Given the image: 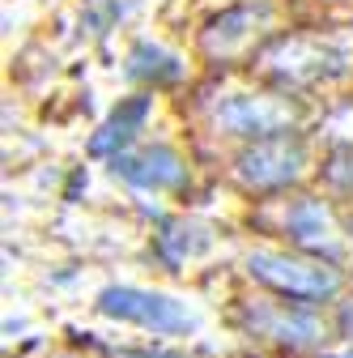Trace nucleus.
<instances>
[{"instance_id": "nucleus-1", "label": "nucleus", "mask_w": 353, "mask_h": 358, "mask_svg": "<svg viewBox=\"0 0 353 358\" xmlns=\"http://www.w3.org/2000/svg\"><path fill=\"white\" fill-rule=\"evenodd\" d=\"M247 273L264 286H273L281 299H294V303H328L340 294V268L324 256H306V252L260 248L247 256Z\"/></svg>"}, {"instance_id": "nucleus-2", "label": "nucleus", "mask_w": 353, "mask_h": 358, "mask_svg": "<svg viewBox=\"0 0 353 358\" xmlns=\"http://www.w3.org/2000/svg\"><path fill=\"white\" fill-rule=\"evenodd\" d=\"M98 311L111 320H123V324H137L145 333H158V337H179V333H192V311L170 299V294H158V290H141V286H107L98 294Z\"/></svg>"}, {"instance_id": "nucleus-3", "label": "nucleus", "mask_w": 353, "mask_h": 358, "mask_svg": "<svg viewBox=\"0 0 353 358\" xmlns=\"http://www.w3.org/2000/svg\"><path fill=\"white\" fill-rule=\"evenodd\" d=\"M302 171H306V145L294 132L255 141L239 154V179L251 192H281V188L298 184Z\"/></svg>"}, {"instance_id": "nucleus-4", "label": "nucleus", "mask_w": 353, "mask_h": 358, "mask_svg": "<svg viewBox=\"0 0 353 358\" xmlns=\"http://www.w3.org/2000/svg\"><path fill=\"white\" fill-rule=\"evenodd\" d=\"M111 175L123 179L128 188L158 196V192H174L188 184V162L170 145H137V150L111 158Z\"/></svg>"}, {"instance_id": "nucleus-5", "label": "nucleus", "mask_w": 353, "mask_h": 358, "mask_svg": "<svg viewBox=\"0 0 353 358\" xmlns=\"http://www.w3.org/2000/svg\"><path fill=\"white\" fill-rule=\"evenodd\" d=\"M217 128H226L230 137H247V141H269L290 132L294 111L277 99H260V94H230L222 99V107L213 111Z\"/></svg>"}, {"instance_id": "nucleus-6", "label": "nucleus", "mask_w": 353, "mask_h": 358, "mask_svg": "<svg viewBox=\"0 0 353 358\" xmlns=\"http://www.w3.org/2000/svg\"><path fill=\"white\" fill-rule=\"evenodd\" d=\"M285 235L298 243V252L306 256H324L332 260L340 252V239H336V222H332V209L315 196H302L285 209Z\"/></svg>"}, {"instance_id": "nucleus-7", "label": "nucleus", "mask_w": 353, "mask_h": 358, "mask_svg": "<svg viewBox=\"0 0 353 358\" xmlns=\"http://www.w3.org/2000/svg\"><path fill=\"white\" fill-rule=\"evenodd\" d=\"M247 316H251V329H260L264 337H273L281 345H311V341H320V320L306 311V303H294V299L255 303Z\"/></svg>"}, {"instance_id": "nucleus-8", "label": "nucleus", "mask_w": 353, "mask_h": 358, "mask_svg": "<svg viewBox=\"0 0 353 358\" xmlns=\"http://www.w3.org/2000/svg\"><path fill=\"white\" fill-rule=\"evenodd\" d=\"M145 120H149V99H128V103H119V107L103 120V128L94 132L90 150L103 154V158H119V154H128V150H137L132 141H137V132L145 128Z\"/></svg>"}, {"instance_id": "nucleus-9", "label": "nucleus", "mask_w": 353, "mask_h": 358, "mask_svg": "<svg viewBox=\"0 0 353 358\" xmlns=\"http://www.w3.org/2000/svg\"><path fill=\"white\" fill-rule=\"evenodd\" d=\"M269 17H273L269 5H239V9H230L226 17L213 22V30H209V38H204L209 52H213V56H234L243 43L251 38V30L264 26Z\"/></svg>"}, {"instance_id": "nucleus-10", "label": "nucleus", "mask_w": 353, "mask_h": 358, "mask_svg": "<svg viewBox=\"0 0 353 358\" xmlns=\"http://www.w3.org/2000/svg\"><path fill=\"white\" fill-rule=\"evenodd\" d=\"M123 73L132 81H145V85H170V81L183 77V64H179V56H170L166 48H158V43H137V48L128 52Z\"/></svg>"}, {"instance_id": "nucleus-11", "label": "nucleus", "mask_w": 353, "mask_h": 358, "mask_svg": "<svg viewBox=\"0 0 353 358\" xmlns=\"http://www.w3.org/2000/svg\"><path fill=\"white\" fill-rule=\"evenodd\" d=\"M158 248H162V256L170 264H183V260H192V256H200L209 248V231L196 227V222H170V227H162V235H158Z\"/></svg>"}, {"instance_id": "nucleus-12", "label": "nucleus", "mask_w": 353, "mask_h": 358, "mask_svg": "<svg viewBox=\"0 0 353 358\" xmlns=\"http://www.w3.org/2000/svg\"><path fill=\"white\" fill-rule=\"evenodd\" d=\"M324 179L336 188V192H353V145H340L328 154L324 162Z\"/></svg>"}, {"instance_id": "nucleus-13", "label": "nucleus", "mask_w": 353, "mask_h": 358, "mask_svg": "<svg viewBox=\"0 0 353 358\" xmlns=\"http://www.w3.org/2000/svg\"><path fill=\"white\" fill-rule=\"evenodd\" d=\"M340 324H345V333H349V337H353V303H349V307H345V311H340Z\"/></svg>"}, {"instance_id": "nucleus-14", "label": "nucleus", "mask_w": 353, "mask_h": 358, "mask_svg": "<svg viewBox=\"0 0 353 358\" xmlns=\"http://www.w3.org/2000/svg\"><path fill=\"white\" fill-rule=\"evenodd\" d=\"M349 231H353V227H349Z\"/></svg>"}]
</instances>
